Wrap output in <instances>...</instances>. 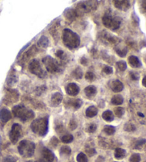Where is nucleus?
<instances>
[{"instance_id":"nucleus-1","label":"nucleus","mask_w":146,"mask_h":162,"mask_svg":"<svg viewBox=\"0 0 146 162\" xmlns=\"http://www.w3.org/2000/svg\"><path fill=\"white\" fill-rule=\"evenodd\" d=\"M62 39L65 46L69 49H75L80 45V39L79 35L69 29H64L62 33Z\"/></svg>"},{"instance_id":"nucleus-2","label":"nucleus","mask_w":146,"mask_h":162,"mask_svg":"<svg viewBox=\"0 0 146 162\" xmlns=\"http://www.w3.org/2000/svg\"><path fill=\"white\" fill-rule=\"evenodd\" d=\"M31 129L32 131L36 134L44 136L47 134L49 129V118L43 117L37 119L32 121L31 124Z\"/></svg>"},{"instance_id":"nucleus-3","label":"nucleus","mask_w":146,"mask_h":162,"mask_svg":"<svg viewBox=\"0 0 146 162\" xmlns=\"http://www.w3.org/2000/svg\"><path fill=\"white\" fill-rule=\"evenodd\" d=\"M12 113L17 118L23 121H28L34 118L35 114L32 110L28 109L24 106L17 105L12 109Z\"/></svg>"},{"instance_id":"nucleus-4","label":"nucleus","mask_w":146,"mask_h":162,"mask_svg":"<svg viewBox=\"0 0 146 162\" xmlns=\"http://www.w3.org/2000/svg\"><path fill=\"white\" fill-rule=\"evenodd\" d=\"M35 144L28 140H22L18 146L19 153L24 158L32 157L35 151Z\"/></svg>"},{"instance_id":"nucleus-5","label":"nucleus","mask_w":146,"mask_h":162,"mask_svg":"<svg viewBox=\"0 0 146 162\" xmlns=\"http://www.w3.org/2000/svg\"><path fill=\"white\" fill-rule=\"evenodd\" d=\"M102 22L105 27L111 30L119 29L121 24V19L118 17H113L111 14H105L102 19Z\"/></svg>"},{"instance_id":"nucleus-6","label":"nucleus","mask_w":146,"mask_h":162,"mask_svg":"<svg viewBox=\"0 0 146 162\" xmlns=\"http://www.w3.org/2000/svg\"><path fill=\"white\" fill-rule=\"evenodd\" d=\"M43 63L46 67V70L50 73H56L59 72L61 69V64L58 62L57 61L54 59V58L50 57V56H46L43 59Z\"/></svg>"},{"instance_id":"nucleus-7","label":"nucleus","mask_w":146,"mask_h":162,"mask_svg":"<svg viewBox=\"0 0 146 162\" xmlns=\"http://www.w3.org/2000/svg\"><path fill=\"white\" fill-rule=\"evenodd\" d=\"M97 2L95 1H85L80 2L77 5V9L75 10L77 15L79 13H88V12H91L92 10H94L97 7Z\"/></svg>"},{"instance_id":"nucleus-8","label":"nucleus","mask_w":146,"mask_h":162,"mask_svg":"<svg viewBox=\"0 0 146 162\" xmlns=\"http://www.w3.org/2000/svg\"><path fill=\"white\" fill-rule=\"evenodd\" d=\"M29 69L32 74H35L41 79H43L46 76V73L43 69L41 65L36 59H33L29 64Z\"/></svg>"},{"instance_id":"nucleus-9","label":"nucleus","mask_w":146,"mask_h":162,"mask_svg":"<svg viewBox=\"0 0 146 162\" xmlns=\"http://www.w3.org/2000/svg\"><path fill=\"white\" fill-rule=\"evenodd\" d=\"M22 134V129L19 124H14L9 132V139L11 142L15 144L17 143Z\"/></svg>"},{"instance_id":"nucleus-10","label":"nucleus","mask_w":146,"mask_h":162,"mask_svg":"<svg viewBox=\"0 0 146 162\" xmlns=\"http://www.w3.org/2000/svg\"><path fill=\"white\" fill-rule=\"evenodd\" d=\"M55 159V155L50 149L46 147L42 149L41 151V162H53Z\"/></svg>"},{"instance_id":"nucleus-11","label":"nucleus","mask_w":146,"mask_h":162,"mask_svg":"<svg viewBox=\"0 0 146 162\" xmlns=\"http://www.w3.org/2000/svg\"><path fill=\"white\" fill-rule=\"evenodd\" d=\"M66 92L70 96H76L80 92V88L75 83H69L66 87Z\"/></svg>"},{"instance_id":"nucleus-12","label":"nucleus","mask_w":146,"mask_h":162,"mask_svg":"<svg viewBox=\"0 0 146 162\" xmlns=\"http://www.w3.org/2000/svg\"><path fill=\"white\" fill-rule=\"evenodd\" d=\"M114 6L122 11H127L130 7V3L127 0H115L114 1Z\"/></svg>"},{"instance_id":"nucleus-13","label":"nucleus","mask_w":146,"mask_h":162,"mask_svg":"<svg viewBox=\"0 0 146 162\" xmlns=\"http://www.w3.org/2000/svg\"><path fill=\"white\" fill-rule=\"evenodd\" d=\"M12 119V114L7 109L3 108L0 110V121L3 123H7Z\"/></svg>"},{"instance_id":"nucleus-14","label":"nucleus","mask_w":146,"mask_h":162,"mask_svg":"<svg viewBox=\"0 0 146 162\" xmlns=\"http://www.w3.org/2000/svg\"><path fill=\"white\" fill-rule=\"evenodd\" d=\"M64 15L66 19L70 22L74 21V20L75 19V17L78 16L75 10L71 8L66 9V10H65L64 12Z\"/></svg>"},{"instance_id":"nucleus-15","label":"nucleus","mask_w":146,"mask_h":162,"mask_svg":"<svg viewBox=\"0 0 146 162\" xmlns=\"http://www.w3.org/2000/svg\"><path fill=\"white\" fill-rule=\"evenodd\" d=\"M37 52H38V49H37V48L35 47V46L32 47L31 49H28V51H27L23 54V56H22V59H21L22 63L27 62V61L28 60L29 58H31L32 56H34V54H36Z\"/></svg>"},{"instance_id":"nucleus-16","label":"nucleus","mask_w":146,"mask_h":162,"mask_svg":"<svg viewBox=\"0 0 146 162\" xmlns=\"http://www.w3.org/2000/svg\"><path fill=\"white\" fill-rule=\"evenodd\" d=\"M17 81H18V77H17V75L16 74V72H15L14 69L12 70L11 72H9L8 77H7V84H8L9 87H12V86H14L15 84L17 82Z\"/></svg>"},{"instance_id":"nucleus-17","label":"nucleus","mask_w":146,"mask_h":162,"mask_svg":"<svg viewBox=\"0 0 146 162\" xmlns=\"http://www.w3.org/2000/svg\"><path fill=\"white\" fill-rule=\"evenodd\" d=\"M66 103H67L68 107L74 109L75 110L79 109L83 104L82 100L80 99H69V101H67Z\"/></svg>"},{"instance_id":"nucleus-18","label":"nucleus","mask_w":146,"mask_h":162,"mask_svg":"<svg viewBox=\"0 0 146 162\" xmlns=\"http://www.w3.org/2000/svg\"><path fill=\"white\" fill-rule=\"evenodd\" d=\"M110 88H111L113 92L118 93L122 92L123 88H124V86H123V84L120 81L115 80L112 82L111 84H110Z\"/></svg>"},{"instance_id":"nucleus-19","label":"nucleus","mask_w":146,"mask_h":162,"mask_svg":"<svg viewBox=\"0 0 146 162\" xmlns=\"http://www.w3.org/2000/svg\"><path fill=\"white\" fill-rule=\"evenodd\" d=\"M84 93L86 97L89 99L94 98L97 93V89L94 86H88L87 87L85 88Z\"/></svg>"},{"instance_id":"nucleus-20","label":"nucleus","mask_w":146,"mask_h":162,"mask_svg":"<svg viewBox=\"0 0 146 162\" xmlns=\"http://www.w3.org/2000/svg\"><path fill=\"white\" fill-rule=\"evenodd\" d=\"M128 63L133 68H139L142 66L140 59L135 56H130L128 57Z\"/></svg>"},{"instance_id":"nucleus-21","label":"nucleus","mask_w":146,"mask_h":162,"mask_svg":"<svg viewBox=\"0 0 146 162\" xmlns=\"http://www.w3.org/2000/svg\"><path fill=\"white\" fill-rule=\"evenodd\" d=\"M62 99H63L62 94L60 92H56L52 95L51 102L54 106H57L61 103Z\"/></svg>"},{"instance_id":"nucleus-22","label":"nucleus","mask_w":146,"mask_h":162,"mask_svg":"<svg viewBox=\"0 0 146 162\" xmlns=\"http://www.w3.org/2000/svg\"><path fill=\"white\" fill-rule=\"evenodd\" d=\"M97 114H98V109L95 107V106H90V107L88 108L86 111H85V115L89 118L94 117L95 116L97 115Z\"/></svg>"},{"instance_id":"nucleus-23","label":"nucleus","mask_w":146,"mask_h":162,"mask_svg":"<svg viewBox=\"0 0 146 162\" xmlns=\"http://www.w3.org/2000/svg\"><path fill=\"white\" fill-rule=\"evenodd\" d=\"M37 44L38 46L41 48H46L49 44V39L46 37L45 36H42L40 37V39H39V41L37 42Z\"/></svg>"},{"instance_id":"nucleus-24","label":"nucleus","mask_w":146,"mask_h":162,"mask_svg":"<svg viewBox=\"0 0 146 162\" xmlns=\"http://www.w3.org/2000/svg\"><path fill=\"white\" fill-rule=\"evenodd\" d=\"M125 154H126V151H125V149H123L121 148H117L115 149V153H114V156L116 159H122L125 156Z\"/></svg>"},{"instance_id":"nucleus-25","label":"nucleus","mask_w":146,"mask_h":162,"mask_svg":"<svg viewBox=\"0 0 146 162\" xmlns=\"http://www.w3.org/2000/svg\"><path fill=\"white\" fill-rule=\"evenodd\" d=\"M102 117L105 121H109V122H110L112 121L113 119H114V115L111 111L110 110H107L104 111L102 114Z\"/></svg>"},{"instance_id":"nucleus-26","label":"nucleus","mask_w":146,"mask_h":162,"mask_svg":"<svg viewBox=\"0 0 146 162\" xmlns=\"http://www.w3.org/2000/svg\"><path fill=\"white\" fill-rule=\"evenodd\" d=\"M123 101H124V99H123V97L120 94L113 96L111 99V103L113 104L116 105V106L121 105L123 103Z\"/></svg>"},{"instance_id":"nucleus-27","label":"nucleus","mask_w":146,"mask_h":162,"mask_svg":"<svg viewBox=\"0 0 146 162\" xmlns=\"http://www.w3.org/2000/svg\"><path fill=\"white\" fill-rule=\"evenodd\" d=\"M55 54H56L58 59L61 61V62H66L67 59V54L61 49H59L56 51V52L55 53Z\"/></svg>"},{"instance_id":"nucleus-28","label":"nucleus","mask_w":146,"mask_h":162,"mask_svg":"<svg viewBox=\"0 0 146 162\" xmlns=\"http://www.w3.org/2000/svg\"><path fill=\"white\" fill-rule=\"evenodd\" d=\"M59 22H56L54 26L51 27V29H49V32H51V35L55 38V39H56V37L57 38L58 37V34H59V32H58V29H59Z\"/></svg>"},{"instance_id":"nucleus-29","label":"nucleus","mask_w":146,"mask_h":162,"mask_svg":"<svg viewBox=\"0 0 146 162\" xmlns=\"http://www.w3.org/2000/svg\"><path fill=\"white\" fill-rule=\"evenodd\" d=\"M72 75L75 77V79H81V78L83 77V76H84V73H83V71L80 67H77L76 69H75L74 72H73Z\"/></svg>"},{"instance_id":"nucleus-30","label":"nucleus","mask_w":146,"mask_h":162,"mask_svg":"<svg viewBox=\"0 0 146 162\" xmlns=\"http://www.w3.org/2000/svg\"><path fill=\"white\" fill-rule=\"evenodd\" d=\"M115 52H116L117 54L120 57H125L128 53V49L126 47L123 48H116L115 49Z\"/></svg>"},{"instance_id":"nucleus-31","label":"nucleus","mask_w":146,"mask_h":162,"mask_svg":"<svg viewBox=\"0 0 146 162\" xmlns=\"http://www.w3.org/2000/svg\"><path fill=\"white\" fill-rule=\"evenodd\" d=\"M104 132L106 134L108 135H113V134L115 132V128L114 126H110V125H107L105 126L104 127Z\"/></svg>"},{"instance_id":"nucleus-32","label":"nucleus","mask_w":146,"mask_h":162,"mask_svg":"<svg viewBox=\"0 0 146 162\" xmlns=\"http://www.w3.org/2000/svg\"><path fill=\"white\" fill-rule=\"evenodd\" d=\"M71 153V149L69 146H63L61 148V150H60V154H62V155H66L69 156Z\"/></svg>"},{"instance_id":"nucleus-33","label":"nucleus","mask_w":146,"mask_h":162,"mask_svg":"<svg viewBox=\"0 0 146 162\" xmlns=\"http://www.w3.org/2000/svg\"><path fill=\"white\" fill-rule=\"evenodd\" d=\"M74 140V136L71 134H66L61 137V141L64 144H69Z\"/></svg>"},{"instance_id":"nucleus-34","label":"nucleus","mask_w":146,"mask_h":162,"mask_svg":"<svg viewBox=\"0 0 146 162\" xmlns=\"http://www.w3.org/2000/svg\"><path fill=\"white\" fill-rule=\"evenodd\" d=\"M116 66L118 69L122 71V72L127 69V64L125 61H119V62H116Z\"/></svg>"},{"instance_id":"nucleus-35","label":"nucleus","mask_w":146,"mask_h":162,"mask_svg":"<svg viewBox=\"0 0 146 162\" xmlns=\"http://www.w3.org/2000/svg\"><path fill=\"white\" fill-rule=\"evenodd\" d=\"M123 129H124L125 131H128V132H132V131H134L135 129H136L135 125L133 124H130V123L125 124Z\"/></svg>"},{"instance_id":"nucleus-36","label":"nucleus","mask_w":146,"mask_h":162,"mask_svg":"<svg viewBox=\"0 0 146 162\" xmlns=\"http://www.w3.org/2000/svg\"><path fill=\"white\" fill-rule=\"evenodd\" d=\"M105 38L110 43H116L118 41V37L113 36V35L109 34H105Z\"/></svg>"},{"instance_id":"nucleus-37","label":"nucleus","mask_w":146,"mask_h":162,"mask_svg":"<svg viewBox=\"0 0 146 162\" xmlns=\"http://www.w3.org/2000/svg\"><path fill=\"white\" fill-rule=\"evenodd\" d=\"M76 160L78 162H88V158L85 154L80 153L78 154Z\"/></svg>"},{"instance_id":"nucleus-38","label":"nucleus","mask_w":146,"mask_h":162,"mask_svg":"<svg viewBox=\"0 0 146 162\" xmlns=\"http://www.w3.org/2000/svg\"><path fill=\"white\" fill-rule=\"evenodd\" d=\"M85 78L87 81L91 82H94V81L95 79V76L93 72H86V74H85Z\"/></svg>"},{"instance_id":"nucleus-39","label":"nucleus","mask_w":146,"mask_h":162,"mask_svg":"<svg viewBox=\"0 0 146 162\" xmlns=\"http://www.w3.org/2000/svg\"><path fill=\"white\" fill-rule=\"evenodd\" d=\"M114 112L118 117H122L125 113V110L122 107H116L114 109Z\"/></svg>"},{"instance_id":"nucleus-40","label":"nucleus","mask_w":146,"mask_h":162,"mask_svg":"<svg viewBox=\"0 0 146 162\" xmlns=\"http://www.w3.org/2000/svg\"><path fill=\"white\" fill-rule=\"evenodd\" d=\"M130 162H140V156L138 154H133L130 156Z\"/></svg>"},{"instance_id":"nucleus-41","label":"nucleus","mask_w":146,"mask_h":162,"mask_svg":"<svg viewBox=\"0 0 146 162\" xmlns=\"http://www.w3.org/2000/svg\"><path fill=\"white\" fill-rule=\"evenodd\" d=\"M103 72H104L105 74H111L113 72V69L111 67H109V66H105L104 67V69H103Z\"/></svg>"},{"instance_id":"nucleus-42","label":"nucleus","mask_w":146,"mask_h":162,"mask_svg":"<svg viewBox=\"0 0 146 162\" xmlns=\"http://www.w3.org/2000/svg\"><path fill=\"white\" fill-rule=\"evenodd\" d=\"M130 78H131L132 80H134V81H137L139 79V78H140V76H139V74H138V73L135 72H130Z\"/></svg>"},{"instance_id":"nucleus-43","label":"nucleus","mask_w":146,"mask_h":162,"mask_svg":"<svg viewBox=\"0 0 146 162\" xmlns=\"http://www.w3.org/2000/svg\"><path fill=\"white\" fill-rule=\"evenodd\" d=\"M146 142L145 139H140V140H138L136 144H135V149H140L143 146V144H145Z\"/></svg>"},{"instance_id":"nucleus-44","label":"nucleus","mask_w":146,"mask_h":162,"mask_svg":"<svg viewBox=\"0 0 146 162\" xmlns=\"http://www.w3.org/2000/svg\"><path fill=\"white\" fill-rule=\"evenodd\" d=\"M97 129V126L95 124H91L88 127V131L89 133H94L95 131Z\"/></svg>"},{"instance_id":"nucleus-45","label":"nucleus","mask_w":146,"mask_h":162,"mask_svg":"<svg viewBox=\"0 0 146 162\" xmlns=\"http://www.w3.org/2000/svg\"><path fill=\"white\" fill-rule=\"evenodd\" d=\"M85 151H86L87 154L89 156H94L95 154H96V151H95V149H94V148L86 149V150H85Z\"/></svg>"},{"instance_id":"nucleus-46","label":"nucleus","mask_w":146,"mask_h":162,"mask_svg":"<svg viewBox=\"0 0 146 162\" xmlns=\"http://www.w3.org/2000/svg\"><path fill=\"white\" fill-rule=\"evenodd\" d=\"M77 122L75 121V120H71L70 121V124H69V128L71 129V130H74L75 129L77 128Z\"/></svg>"},{"instance_id":"nucleus-47","label":"nucleus","mask_w":146,"mask_h":162,"mask_svg":"<svg viewBox=\"0 0 146 162\" xmlns=\"http://www.w3.org/2000/svg\"><path fill=\"white\" fill-rule=\"evenodd\" d=\"M3 162H16V159L13 157V156H8L4 159Z\"/></svg>"},{"instance_id":"nucleus-48","label":"nucleus","mask_w":146,"mask_h":162,"mask_svg":"<svg viewBox=\"0 0 146 162\" xmlns=\"http://www.w3.org/2000/svg\"><path fill=\"white\" fill-rule=\"evenodd\" d=\"M140 12L142 13H146V1H142L140 4Z\"/></svg>"},{"instance_id":"nucleus-49","label":"nucleus","mask_w":146,"mask_h":162,"mask_svg":"<svg viewBox=\"0 0 146 162\" xmlns=\"http://www.w3.org/2000/svg\"><path fill=\"white\" fill-rule=\"evenodd\" d=\"M58 143H59V141H58L57 138L53 137L52 139L51 140V145L54 146V147H55V146H57Z\"/></svg>"},{"instance_id":"nucleus-50","label":"nucleus","mask_w":146,"mask_h":162,"mask_svg":"<svg viewBox=\"0 0 146 162\" xmlns=\"http://www.w3.org/2000/svg\"><path fill=\"white\" fill-rule=\"evenodd\" d=\"M88 62H88V59L85 57H82L81 59H80V64L82 65H84V66L87 65Z\"/></svg>"},{"instance_id":"nucleus-51","label":"nucleus","mask_w":146,"mask_h":162,"mask_svg":"<svg viewBox=\"0 0 146 162\" xmlns=\"http://www.w3.org/2000/svg\"><path fill=\"white\" fill-rule=\"evenodd\" d=\"M29 45H30V43H28V44H27V45H25V46H24L23 48H22V49L21 50H20V52H19V54H18V56H17V58L19 57L20 56H21V54H22V53L24 51V49H27V48L29 46Z\"/></svg>"},{"instance_id":"nucleus-52","label":"nucleus","mask_w":146,"mask_h":162,"mask_svg":"<svg viewBox=\"0 0 146 162\" xmlns=\"http://www.w3.org/2000/svg\"><path fill=\"white\" fill-rule=\"evenodd\" d=\"M104 161H105L104 157H103L101 156H99V157L96 159V160H95V162H104Z\"/></svg>"},{"instance_id":"nucleus-53","label":"nucleus","mask_w":146,"mask_h":162,"mask_svg":"<svg viewBox=\"0 0 146 162\" xmlns=\"http://www.w3.org/2000/svg\"><path fill=\"white\" fill-rule=\"evenodd\" d=\"M142 84H143V85L145 87H146V76H145V77H144V78H143V79Z\"/></svg>"},{"instance_id":"nucleus-54","label":"nucleus","mask_w":146,"mask_h":162,"mask_svg":"<svg viewBox=\"0 0 146 162\" xmlns=\"http://www.w3.org/2000/svg\"><path fill=\"white\" fill-rule=\"evenodd\" d=\"M1 146H2V138L0 136V154H1Z\"/></svg>"},{"instance_id":"nucleus-55","label":"nucleus","mask_w":146,"mask_h":162,"mask_svg":"<svg viewBox=\"0 0 146 162\" xmlns=\"http://www.w3.org/2000/svg\"><path fill=\"white\" fill-rule=\"evenodd\" d=\"M138 114L140 116H141V117H144V114H143L142 113H140V112H138Z\"/></svg>"},{"instance_id":"nucleus-56","label":"nucleus","mask_w":146,"mask_h":162,"mask_svg":"<svg viewBox=\"0 0 146 162\" xmlns=\"http://www.w3.org/2000/svg\"><path fill=\"white\" fill-rule=\"evenodd\" d=\"M143 59H144V61H145V62L146 63V54L145 55V57H143Z\"/></svg>"},{"instance_id":"nucleus-57","label":"nucleus","mask_w":146,"mask_h":162,"mask_svg":"<svg viewBox=\"0 0 146 162\" xmlns=\"http://www.w3.org/2000/svg\"><path fill=\"white\" fill-rule=\"evenodd\" d=\"M27 162H34V161H27Z\"/></svg>"},{"instance_id":"nucleus-58","label":"nucleus","mask_w":146,"mask_h":162,"mask_svg":"<svg viewBox=\"0 0 146 162\" xmlns=\"http://www.w3.org/2000/svg\"><path fill=\"white\" fill-rule=\"evenodd\" d=\"M115 162H116V161H115Z\"/></svg>"}]
</instances>
